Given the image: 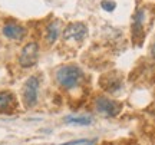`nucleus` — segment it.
Here are the masks:
<instances>
[{
    "label": "nucleus",
    "mask_w": 155,
    "mask_h": 145,
    "mask_svg": "<svg viewBox=\"0 0 155 145\" xmlns=\"http://www.w3.org/2000/svg\"><path fill=\"white\" fill-rule=\"evenodd\" d=\"M82 71L79 66L75 65H68V66H62L58 69L56 72V79H58V84L61 85L62 88L65 89H72L75 88L81 79H82Z\"/></svg>",
    "instance_id": "1"
},
{
    "label": "nucleus",
    "mask_w": 155,
    "mask_h": 145,
    "mask_svg": "<svg viewBox=\"0 0 155 145\" xmlns=\"http://www.w3.org/2000/svg\"><path fill=\"white\" fill-rule=\"evenodd\" d=\"M38 95H39V79L36 75H33L23 85L22 98L25 106L26 108H33L38 104Z\"/></svg>",
    "instance_id": "2"
},
{
    "label": "nucleus",
    "mask_w": 155,
    "mask_h": 145,
    "mask_svg": "<svg viewBox=\"0 0 155 145\" xmlns=\"http://www.w3.org/2000/svg\"><path fill=\"white\" fill-rule=\"evenodd\" d=\"M39 59V45L36 42H30L25 46L19 56V63L22 68H32Z\"/></svg>",
    "instance_id": "3"
},
{
    "label": "nucleus",
    "mask_w": 155,
    "mask_h": 145,
    "mask_svg": "<svg viewBox=\"0 0 155 145\" xmlns=\"http://www.w3.org/2000/svg\"><path fill=\"white\" fill-rule=\"evenodd\" d=\"M88 35V26L82 22H73L69 23L65 30H63V39L73 40V42H81L86 38Z\"/></svg>",
    "instance_id": "4"
},
{
    "label": "nucleus",
    "mask_w": 155,
    "mask_h": 145,
    "mask_svg": "<svg viewBox=\"0 0 155 145\" xmlns=\"http://www.w3.org/2000/svg\"><path fill=\"white\" fill-rule=\"evenodd\" d=\"M96 109L99 114L105 115V117H116L122 109V104L112 101L105 96H99L96 99Z\"/></svg>",
    "instance_id": "5"
},
{
    "label": "nucleus",
    "mask_w": 155,
    "mask_h": 145,
    "mask_svg": "<svg viewBox=\"0 0 155 145\" xmlns=\"http://www.w3.org/2000/svg\"><path fill=\"white\" fill-rule=\"evenodd\" d=\"M144 23H145V10L138 9L132 19V40L134 42H142L144 38Z\"/></svg>",
    "instance_id": "6"
},
{
    "label": "nucleus",
    "mask_w": 155,
    "mask_h": 145,
    "mask_svg": "<svg viewBox=\"0 0 155 145\" xmlns=\"http://www.w3.org/2000/svg\"><path fill=\"white\" fill-rule=\"evenodd\" d=\"M3 35H5L7 39H12V40H22L26 35V29L17 25V23H6L3 26Z\"/></svg>",
    "instance_id": "7"
},
{
    "label": "nucleus",
    "mask_w": 155,
    "mask_h": 145,
    "mask_svg": "<svg viewBox=\"0 0 155 145\" xmlns=\"http://www.w3.org/2000/svg\"><path fill=\"white\" fill-rule=\"evenodd\" d=\"M16 105V98L12 92H7V91H2L0 92V112L3 114H7L10 112Z\"/></svg>",
    "instance_id": "8"
},
{
    "label": "nucleus",
    "mask_w": 155,
    "mask_h": 145,
    "mask_svg": "<svg viewBox=\"0 0 155 145\" xmlns=\"http://www.w3.org/2000/svg\"><path fill=\"white\" fill-rule=\"evenodd\" d=\"M121 86H122V81L119 78L111 76L109 79H106V78L102 79V88H104L106 92L115 94V92H118V91L121 89Z\"/></svg>",
    "instance_id": "9"
},
{
    "label": "nucleus",
    "mask_w": 155,
    "mask_h": 145,
    "mask_svg": "<svg viewBox=\"0 0 155 145\" xmlns=\"http://www.w3.org/2000/svg\"><path fill=\"white\" fill-rule=\"evenodd\" d=\"M59 33H61V30H59V22L58 20L50 22L48 25V28H46V40L49 43H55Z\"/></svg>",
    "instance_id": "10"
},
{
    "label": "nucleus",
    "mask_w": 155,
    "mask_h": 145,
    "mask_svg": "<svg viewBox=\"0 0 155 145\" xmlns=\"http://www.w3.org/2000/svg\"><path fill=\"white\" fill-rule=\"evenodd\" d=\"M65 122L66 124H75V125H91L94 122L92 117H88V115H81V117H73V115H69V117L65 118Z\"/></svg>",
    "instance_id": "11"
},
{
    "label": "nucleus",
    "mask_w": 155,
    "mask_h": 145,
    "mask_svg": "<svg viewBox=\"0 0 155 145\" xmlns=\"http://www.w3.org/2000/svg\"><path fill=\"white\" fill-rule=\"evenodd\" d=\"M96 141L95 140H76V141H69V142H65V144L61 145H94Z\"/></svg>",
    "instance_id": "12"
},
{
    "label": "nucleus",
    "mask_w": 155,
    "mask_h": 145,
    "mask_svg": "<svg viewBox=\"0 0 155 145\" xmlns=\"http://www.w3.org/2000/svg\"><path fill=\"white\" fill-rule=\"evenodd\" d=\"M101 7L106 12H112V10H115L116 3L112 2V0H102V2H101Z\"/></svg>",
    "instance_id": "13"
},
{
    "label": "nucleus",
    "mask_w": 155,
    "mask_h": 145,
    "mask_svg": "<svg viewBox=\"0 0 155 145\" xmlns=\"http://www.w3.org/2000/svg\"><path fill=\"white\" fill-rule=\"evenodd\" d=\"M151 56H152V58L155 59V43L151 46Z\"/></svg>",
    "instance_id": "14"
}]
</instances>
